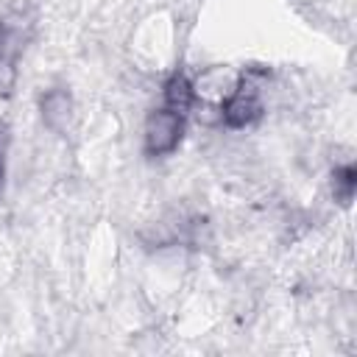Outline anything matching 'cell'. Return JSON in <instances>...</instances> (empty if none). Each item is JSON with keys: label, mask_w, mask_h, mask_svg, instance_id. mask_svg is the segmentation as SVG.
<instances>
[{"label": "cell", "mask_w": 357, "mask_h": 357, "mask_svg": "<svg viewBox=\"0 0 357 357\" xmlns=\"http://www.w3.org/2000/svg\"><path fill=\"white\" fill-rule=\"evenodd\" d=\"M184 131V114L176 109L162 106L159 112H153L148 117V128H145V148L148 153H170Z\"/></svg>", "instance_id": "1"}, {"label": "cell", "mask_w": 357, "mask_h": 357, "mask_svg": "<svg viewBox=\"0 0 357 357\" xmlns=\"http://www.w3.org/2000/svg\"><path fill=\"white\" fill-rule=\"evenodd\" d=\"M259 109H262V103H259V89H257L251 81H243V84L226 98V103H223V120H226V126L240 128V126L254 123V120L259 117Z\"/></svg>", "instance_id": "2"}, {"label": "cell", "mask_w": 357, "mask_h": 357, "mask_svg": "<svg viewBox=\"0 0 357 357\" xmlns=\"http://www.w3.org/2000/svg\"><path fill=\"white\" fill-rule=\"evenodd\" d=\"M165 106L187 114V109L192 106V86H190L187 75H181V73L170 75V81L165 84Z\"/></svg>", "instance_id": "3"}, {"label": "cell", "mask_w": 357, "mask_h": 357, "mask_svg": "<svg viewBox=\"0 0 357 357\" xmlns=\"http://www.w3.org/2000/svg\"><path fill=\"white\" fill-rule=\"evenodd\" d=\"M335 190H337V195H340L343 201L351 198V190H354V167H351V165H346L343 170H337V176H335Z\"/></svg>", "instance_id": "4"}, {"label": "cell", "mask_w": 357, "mask_h": 357, "mask_svg": "<svg viewBox=\"0 0 357 357\" xmlns=\"http://www.w3.org/2000/svg\"><path fill=\"white\" fill-rule=\"evenodd\" d=\"M0 178H3V162H0Z\"/></svg>", "instance_id": "5"}]
</instances>
